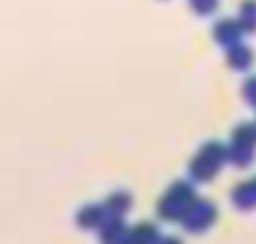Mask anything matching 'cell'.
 <instances>
[{"label":"cell","mask_w":256,"mask_h":244,"mask_svg":"<svg viewBox=\"0 0 256 244\" xmlns=\"http://www.w3.org/2000/svg\"><path fill=\"white\" fill-rule=\"evenodd\" d=\"M194 200H196L194 186L190 182L178 180L172 186H168V190L162 194V198L158 200L156 212L162 220L174 222V220H180L186 214V210L192 206Z\"/></svg>","instance_id":"obj_1"},{"label":"cell","mask_w":256,"mask_h":244,"mask_svg":"<svg viewBox=\"0 0 256 244\" xmlns=\"http://www.w3.org/2000/svg\"><path fill=\"white\" fill-rule=\"evenodd\" d=\"M226 150L216 144V142H210L206 144L192 160H190V176L192 180L196 182H210L222 168V164L226 162Z\"/></svg>","instance_id":"obj_2"},{"label":"cell","mask_w":256,"mask_h":244,"mask_svg":"<svg viewBox=\"0 0 256 244\" xmlns=\"http://www.w3.org/2000/svg\"><path fill=\"white\" fill-rule=\"evenodd\" d=\"M216 216H218V210L210 200L196 198L192 202V206L186 210V214L180 218V222H182V228L186 232L200 234V232L208 230L216 222Z\"/></svg>","instance_id":"obj_3"},{"label":"cell","mask_w":256,"mask_h":244,"mask_svg":"<svg viewBox=\"0 0 256 244\" xmlns=\"http://www.w3.org/2000/svg\"><path fill=\"white\" fill-rule=\"evenodd\" d=\"M254 150H256V132H254V128L240 126L234 134V142H232L230 150L226 152V156L230 158V162L234 166L244 168L252 162Z\"/></svg>","instance_id":"obj_4"},{"label":"cell","mask_w":256,"mask_h":244,"mask_svg":"<svg viewBox=\"0 0 256 244\" xmlns=\"http://www.w3.org/2000/svg\"><path fill=\"white\" fill-rule=\"evenodd\" d=\"M230 200L238 210H252L256 208V176H252L250 180L240 182L232 192H230Z\"/></svg>","instance_id":"obj_5"},{"label":"cell","mask_w":256,"mask_h":244,"mask_svg":"<svg viewBox=\"0 0 256 244\" xmlns=\"http://www.w3.org/2000/svg\"><path fill=\"white\" fill-rule=\"evenodd\" d=\"M158 242V228L152 222H140L134 228L126 230L118 244H156Z\"/></svg>","instance_id":"obj_6"},{"label":"cell","mask_w":256,"mask_h":244,"mask_svg":"<svg viewBox=\"0 0 256 244\" xmlns=\"http://www.w3.org/2000/svg\"><path fill=\"white\" fill-rule=\"evenodd\" d=\"M106 216H108V210L104 204H86L76 214V222L80 228L92 230V228H98L106 220Z\"/></svg>","instance_id":"obj_7"},{"label":"cell","mask_w":256,"mask_h":244,"mask_svg":"<svg viewBox=\"0 0 256 244\" xmlns=\"http://www.w3.org/2000/svg\"><path fill=\"white\" fill-rule=\"evenodd\" d=\"M98 232H100V240L104 244H118L122 240V236L126 234V224H124L122 216L108 214L106 220L98 226Z\"/></svg>","instance_id":"obj_8"},{"label":"cell","mask_w":256,"mask_h":244,"mask_svg":"<svg viewBox=\"0 0 256 244\" xmlns=\"http://www.w3.org/2000/svg\"><path fill=\"white\" fill-rule=\"evenodd\" d=\"M104 206H106L108 214L124 216V214L132 208V196H130V192H126V190H116V192H112V194L106 198Z\"/></svg>","instance_id":"obj_9"},{"label":"cell","mask_w":256,"mask_h":244,"mask_svg":"<svg viewBox=\"0 0 256 244\" xmlns=\"http://www.w3.org/2000/svg\"><path fill=\"white\" fill-rule=\"evenodd\" d=\"M156 244H184L178 236H168V238H162V240H158Z\"/></svg>","instance_id":"obj_10"},{"label":"cell","mask_w":256,"mask_h":244,"mask_svg":"<svg viewBox=\"0 0 256 244\" xmlns=\"http://www.w3.org/2000/svg\"><path fill=\"white\" fill-rule=\"evenodd\" d=\"M246 88H250V92L246 90V96H250V100L252 102H256V82H252L250 86H246Z\"/></svg>","instance_id":"obj_11"}]
</instances>
